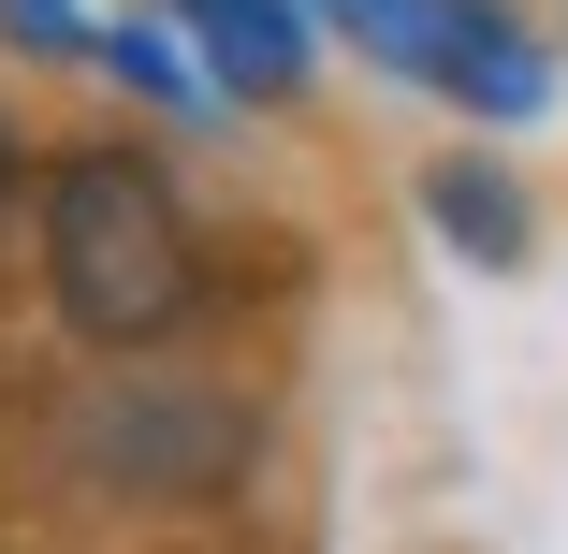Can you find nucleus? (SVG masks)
I'll list each match as a JSON object with an SVG mask.
<instances>
[{
	"label": "nucleus",
	"instance_id": "1",
	"mask_svg": "<svg viewBox=\"0 0 568 554\" xmlns=\"http://www.w3.org/2000/svg\"><path fill=\"white\" fill-rule=\"evenodd\" d=\"M30 234H44V306L73 321L88 351H161L175 321L204 306L190 204H175V175L132 161V147H59Z\"/></svg>",
	"mask_w": 568,
	"mask_h": 554
},
{
	"label": "nucleus",
	"instance_id": "2",
	"mask_svg": "<svg viewBox=\"0 0 568 554\" xmlns=\"http://www.w3.org/2000/svg\"><path fill=\"white\" fill-rule=\"evenodd\" d=\"M306 16H335L394 88L452 102V118L525 132L539 102H554V44H539L525 16H496V0H306Z\"/></svg>",
	"mask_w": 568,
	"mask_h": 554
},
{
	"label": "nucleus",
	"instance_id": "3",
	"mask_svg": "<svg viewBox=\"0 0 568 554\" xmlns=\"http://www.w3.org/2000/svg\"><path fill=\"white\" fill-rule=\"evenodd\" d=\"M190 44L219 88H248V102H292L306 88V0H175Z\"/></svg>",
	"mask_w": 568,
	"mask_h": 554
},
{
	"label": "nucleus",
	"instance_id": "4",
	"mask_svg": "<svg viewBox=\"0 0 568 554\" xmlns=\"http://www.w3.org/2000/svg\"><path fill=\"white\" fill-rule=\"evenodd\" d=\"M423 204H437V234L467 249V263H496V278L539 249V219H525V190H510L496 161H437V175H423Z\"/></svg>",
	"mask_w": 568,
	"mask_h": 554
},
{
	"label": "nucleus",
	"instance_id": "5",
	"mask_svg": "<svg viewBox=\"0 0 568 554\" xmlns=\"http://www.w3.org/2000/svg\"><path fill=\"white\" fill-rule=\"evenodd\" d=\"M102 59H118L132 88H161V102H204V88H190V59H175L161 30H102Z\"/></svg>",
	"mask_w": 568,
	"mask_h": 554
},
{
	"label": "nucleus",
	"instance_id": "6",
	"mask_svg": "<svg viewBox=\"0 0 568 554\" xmlns=\"http://www.w3.org/2000/svg\"><path fill=\"white\" fill-rule=\"evenodd\" d=\"M0 30L16 44H73V0H0Z\"/></svg>",
	"mask_w": 568,
	"mask_h": 554
},
{
	"label": "nucleus",
	"instance_id": "7",
	"mask_svg": "<svg viewBox=\"0 0 568 554\" xmlns=\"http://www.w3.org/2000/svg\"><path fill=\"white\" fill-rule=\"evenodd\" d=\"M0 204H16V132H0Z\"/></svg>",
	"mask_w": 568,
	"mask_h": 554
}]
</instances>
